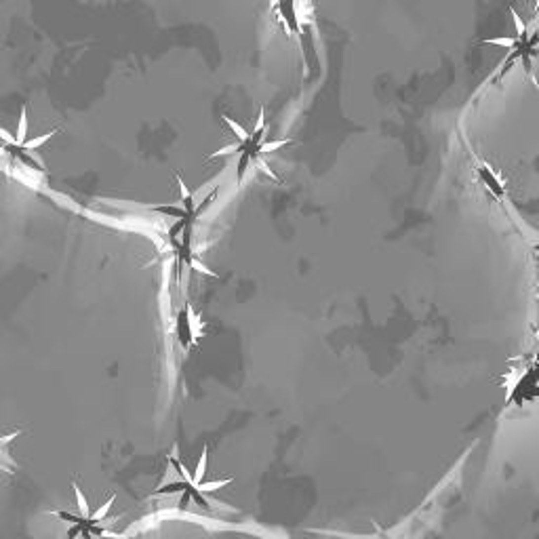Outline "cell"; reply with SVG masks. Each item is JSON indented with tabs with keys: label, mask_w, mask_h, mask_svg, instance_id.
Masks as SVG:
<instances>
[{
	"label": "cell",
	"mask_w": 539,
	"mask_h": 539,
	"mask_svg": "<svg viewBox=\"0 0 539 539\" xmlns=\"http://www.w3.org/2000/svg\"><path fill=\"white\" fill-rule=\"evenodd\" d=\"M264 122H266V120H264V110H261V112H259V118H257V124H255V133L264 129Z\"/></svg>",
	"instance_id": "cell-16"
},
{
	"label": "cell",
	"mask_w": 539,
	"mask_h": 539,
	"mask_svg": "<svg viewBox=\"0 0 539 539\" xmlns=\"http://www.w3.org/2000/svg\"><path fill=\"white\" fill-rule=\"evenodd\" d=\"M0 139L6 141V144H15V137H13V135H11L9 131H4L2 126H0Z\"/></svg>",
	"instance_id": "cell-14"
},
{
	"label": "cell",
	"mask_w": 539,
	"mask_h": 539,
	"mask_svg": "<svg viewBox=\"0 0 539 539\" xmlns=\"http://www.w3.org/2000/svg\"><path fill=\"white\" fill-rule=\"evenodd\" d=\"M476 175H478L480 184L487 188V192L493 194L495 198H503L505 192H508L503 179L493 171V166H489L485 160H480V158H476Z\"/></svg>",
	"instance_id": "cell-1"
},
{
	"label": "cell",
	"mask_w": 539,
	"mask_h": 539,
	"mask_svg": "<svg viewBox=\"0 0 539 539\" xmlns=\"http://www.w3.org/2000/svg\"><path fill=\"white\" fill-rule=\"evenodd\" d=\"M72 489H74V493H76V501H78V510H80V514H82V516H89V503H86V497L82 495V491H80V487H78V485H74Z\"/></svg>",
	"instance_id": "cell-5"
},
{
	"label": "cell",
	"mask_w": 539,
	"mask_h": 539,
	"mask_svg": "<svg viewBox=\"0 0 539 539\" xmlns=\"http://www.w3.org/2000/svg\"><path fill=\"white\" fill-rule=\"evenodd\" d=\"M204 472H207V447L202 449L200 459H198V465H196V474H194V482H196V485H200V482H202Z\"/></svg>",
	"instance_id": "cell-3"
},
{
	"label": "cell",
	"mask_w": 539,
	"mask_h": 539,
	"mask_svg": "<svg viewBox=\"0 0 539 539\" xmlns=\"http://www.w3.org/2000/svg\"><path fill=\"white\" fill-rule=\"evenodd\" d=\"M2 154H4V148H0V156H2Z\"/></svg>",
	"instance_id": "cell-17"
},
{
	"label": "cell",
	"mask_w": 539,
	"mask_h": 539,
	"mask_svg": "<svg viewBox=\"0 0 539 539\" xmlns=\"http://www.w3.org/2000/svg\"><path fill=\"white\" fill-rule=\"evenodd\" d=\"M190 266H192V270H196V272H200V274H204V276H217L215 272H213V270H209L204 264H200L198 259H192V261H190Z\"/></svg>",
	"instance_id": "cell-11"
},
{
	"label": "cell",
	"mask_w": 539,
	"mask_h": 539,
	"mask_svg": "<svg viewBox=\"0 0 539 539\" xmlns=\"http://www.w3.org/2000/svg\"><path fill=\"white\" fill-rule=\"evenodd\" d=\"M291 144V139H278V141H270V144L261 146V152H274V150H280L282 146Z\"/></svg>",
	"instance_id": "cell-10"
},
{
	"label": "cell",
	"mask_w": 539,
	"mask_h": 539,
	"mask_svg": "<svg viewBox=\"0 0 539 539\" xmlns=\"http://www.w3.org/2000/svg\"><path fill=\"white\" fill-rule=\"evenodd\" d=\"M17 436H19V432H13L9 436H2V438H0V445H6V442H11L13 438H17Z\"/></svg>",
	"instance_id": "cell-15"
},
{
	"label": "cell",
	"mask_w": 539,
	"mask_h": 539,
	"mask_svg": "<svg viewBox=\"0 0 539 539\" xmlns=\"http://www.w3.org/2000/svg\"><path fill=\"white\" fill-rule=\"evenodd\" d=\"M55 133H57V131H51V133H46V135H40V137H34V139L26 141V144H23V146H26L28 150H36V148H40L42 144H46V141H49Z\"/></svg>",
	"instance_id": "cell-7"
},
{
	"label": "cell",
	"mask_w": 539,
	"mask_h": 539,
	"mask_svg": "<svg viewBox=\"0 0 539 539\" xmlns=\"http://www.w3.org/2000/svg\"><path fill=\"white\" fill-rule=\"evenodd\" d=\"M228 482H230V478H224V480H213V482H200V485H198V489L204 491V493H213V491H217V489H221V487H226Z\"/></svg>",
	"instance_id": "cell-6"
},
{
	"label": "cell",
	"mask_w": 539,
	"mask_h": 539,
	"mask_svg": "<svg viewBox=\"0 0 539 539\" xmlns=\"http://www.w3.org/2000/svg\"><path fill=\"white\" fill-rule=\"evenodd\" d=\"M26 135H28V114H26V108H21L19 124H17V135H15V144H17V146L26 144Z\"/></svg>",
	"instance_id": "cell-2"
},
{
	"label": "cell",
	"mask_w": 539,
	"mask_h": 539,
	"mask_svg": "<svg viewBox=\"0 0 539 539\" xmlns=\"http://www.w3.org/2000/svg\"><path fill=\"white\" fill-rule=\"evenodd\" d=\"M537 261H539V244H537Z\"/></svg>",
	"instance_id": "cell-18"
},
{
	"label": "cell",
	"mask_w": 539,
	"mask_h": 539,
	"mask_svg": "<svg viewBox=\"0 0 539 539\" xmlns=\"http://www.w3.org/2000/svg\"><path fill=\"white\" fill-rule=\"evenodd\" d=\"M485 42H489V44H497V46H505V49H512V46L516 44V40H514V38H487Z\"/></svg>",
	"instance_id": "cell-9"
},
{
	"label": "cell",
	"mask_w": 539,
	"mask_h": 539,
	"mask_svg": "<svg viewBox=\"0 0 539 539\" xmlns=\"http://www.w3.org/2000/svg\"><path fill=\"white\" fill-rule=\"evenodd\" d=\"M114 501H116V495H112V497H110L108 501H106L104 505H101L99 510H95V514H93V520H101V518H104L106 514L110 512V508H112V505H114Z\"/></svg>",
	"instance_id": "cell-8"
},
{
	"label": "cell",
	"mask_w": 539,
	"mask_h": 539,
	"mask_svg": "<svg viewBox=\"0 0 539 539\" xmlns=\"http://www.w3.org/2000/svg\"><path fill=\"white\" fill-rule=\"evenodd\" d=\"M238 148H240V144H232V146H226V148L217 150V152H213V154H211V158H217V156H228V154H234V152H238Z\"/></svg>",
	"instance_id": "cell-12"
},
{
	"label": "cell",
	"mask_w": 539,
	"mask_h": 539,
	"mask_svg": "<svg viewBox=\"0 0 539 539\" xmlns=\"http://www.w3.org/2000/svg\"><path fill=\"white\" fill-rule=\"evenodd\" d=\"M224 122H226V124L230 126V129H232V131H234V135H236V137H238V141H247V139H249V133H247V131H244V129H242V126L238 124V122H234V120H232V118H228V116H224Z\"/></svg>",
	"instance_id": "cell-4"
},
{
	"label": "cell",
	"mask_w": 539,
	"mask_h": 539,
	"mask_svg": "<svg viewBox=\"0 0 539 539\" xmlns=\"http://www.w3.org/2000/svg\"><path fill=\"white\" fill-rule=\"evenodd\" d=\"M175 177H177V184H179V190H181V200H188V198H190V190L186 188L184 179H181L179 175H175Z\"/></svg>",
	"instance_id": "cell-13"
}]
</instances>
